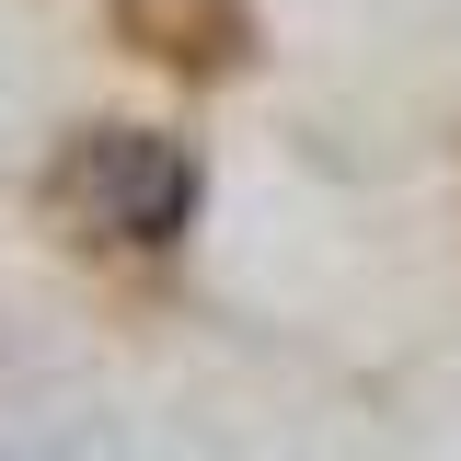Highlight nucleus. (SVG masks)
Returning <instances> with one entry per match:
<instances>
[{"label": "nucleus", "mask_w": 461, "mask_h": 461, "mask_svg": "<svg viewBox=\"0 0 461 461\" xmlns=\"http://www.w3.org/2000/svg\"><path fill=\"white\" fill-rule=\"evenodd\" d=\"M196 196H208V162L196 139H162V127H81L47 162V208L81 242H173Z\"/></svg>", "instance_id": "1"}, {"label": "nucleus", "mask_w": 461, "mask_h": 461, "mask_svg": "<svg viewBox=\"0 0 461 461\" xmlns=\"http://www.w3.org/2000/svg\"><path fill=\"white\" fill-rule=\"evenodd\" d=\"M127 47H150L162 69H230L254 47V12L242 0H115Z\"/></svg>", "instance_id": "2"}]
</instances>
